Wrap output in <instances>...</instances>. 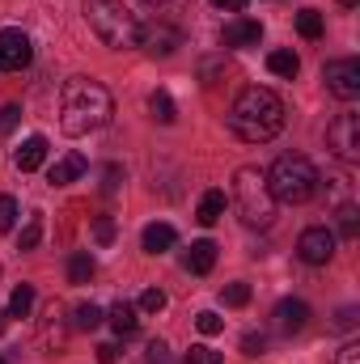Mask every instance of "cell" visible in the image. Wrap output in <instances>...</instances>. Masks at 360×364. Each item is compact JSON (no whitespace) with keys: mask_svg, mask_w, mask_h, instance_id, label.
<instances>
[{"mask_svg":"<svg viewBox=\"0 0 360 364\" xmlns=\"http://www.w3.org/2000/svg\"><path fill=\"white\" fill-rule=\"evenodd\" d=\"M221 301H225L229 309H242V305L250 301V284H242V279H238V284H229V288L221 292Z\"/></svg>","mask_w":360,"mask_h":364,"instance_id":"27","label":"cell"},{"mask_svg":"<svg viewBox=\"0 0 360 364\" xmlns=\"http://www.w3.org/2000/svg\"><path fill=\"white\" fill-rule=\"evenodd\" d=\"M242 352H246V356H263V352H268V335H255V331L242 335Z\"/></svg>","mask_w":360,"mask_h":364,"instance_id":"34","label":"cell"},{"mask_svg":"<svg viewBox=\"0 0 360 364\" xmlns=\"http://www.w3.org/2000/svg\"><path fill=\"white\" fill-rule=\"evenodd\" d=\"M149 110H153V119H157V123H174V119H179V106H174V97H170L166 90H153Z\"/></svg>","mask_w":360,"mask_h":364,"instance_id":"21","label":"cell"},{"mask_svg":"<svg viewBox=\"0 0 360 364\" xmlns=\"http://www.w3.org/2000/svg\"><path fill=\"white\" fill-rule=\"evenodd\" d=\"M93 242L97 246H110L115 242V220L110 216H93Z\"/></svg>","mask_w":360,"mask_h":364,"instance_id":"29","label":"cell"},{"mask_svg":"<svg viewBox=\"0 0 360 364\" xmlns=\"http://www.w3.org/2000/svg\"><path fill=\"white\" fill-rule=\"evenodd\" d=\"M305 322H309V305L301 301V296H284L280 305H275V331L280 335H301L305 331Z\"/></svg>","mask_w":360,"mask_h":364,"instance_id":"11","label":"cell"},{"mask_svg":"<svg viewBox=\"0 0 360 364\" xmlns=\"http://www.w3.org/2000/svg\"><path fill=\"white\" fill-rule=\"evenodd\" d=\"M199 77H203V85H216V77H221V60H203V64H199Z\"/></svg>","mask_w":360,"mask_h":364,"instance_id":"37","label":"cell"},{"mask_svg":"<svg viewBox=\"0 0 360 364\" xmlns=\"http://www.w3.org/2000/svg\"><path fill=\"white\" fill-rule=\"evenodd\" d=\"M233 203H238V212H242V220H246L250 229H268L271 216H275V199H271V191H268L263 170L242 166V170L233 174Z\"/></svg>","mask_w":360,"mask_h":364,"instance_id":"5","label":"cell"},{"mask_svg":"<svg viewBox=\"0 0 360 364\" xmlns=\"http://www.w3.org/2000/svg\"><path fill=\"white\" fill-rule=\"evenodd\" d=\"M335 326H339V331H352V326H356V309H352V305H344V309L335 314Z\"/></svg>","mask_w":360,"mask_h":364,"instance_id":"38","label":"cell"},{"mask_svg":"<svg viewBox=\"0 0 360 364\" xmlns=\"http://www.w3.org/2000/svg\"><path fill=\"white\" fill-rule=\"evenodd\" d=\"M268 68L275 73V77H288V81H292V77L301 73V60H297V51H271Z\"/></svg>","mask_w":360,"mask_h":364,"instance_id":"20","label":"cell"},{"mask_svg":"<svg viewBox=\"0 0 360 364\" xmlns=\"http://www.w3.org/2000/svg\"><path fill=\"white\" fill-rule=\"evenodd\" d=\"M327 144L339 161H360V114H339L331 127H327Z\"/></svg>","mask_w":360,"mask_h":364,"instance_id":"6","label":"cell"},{"mask_svg":"<svg viewBox=\"0 0 360 364\" xmlns=\"http://www.w3.org/2000/svg\"><path fill=\"white\" fill-rule=\"evenodd\" d=\"M115 114V97L102 81L93 77H73L60 90V127L68 136H90L97 127H106Z\"/></svg>","mask_w":360,"mask_h":364,"instance_id":"1","label":"cell"},{"mask_svg":"<svg viewBox=\"0 0 360 364\" xmlns=\"http://www.w3.org/2000/svg\"><path fill=\"white\" fill-rule=\"evenodd\" d=\"M339 233H344V237H356L360 233V208L356 203H344V208H339Z\"/></svg>","mask_w":360,"mask_h":364,"instance_id":"26","label":"cell"},{"mask_svg":"<svg viewBox=\"0 0 360 364\" xmlns=\"http://www.w3.org/2000/svg\"><path fill=\"white\" fill-rule=\"evenodd\" d=\"M195 326H199V335H221V314H212V309H203V314H195Z\"/></svg>","mask_w":360,"mask_h":364,"instance_id":"31","label":"cell"},{"mask_svg":"<svg viewBox=\"0 0 360 364\" xmlns=\"http://www.w3.org/2000/svg\"><path fill=\"white\" fill-rule=\"evenodd\" d=\"M136 47H144L149 55H174L182 47V30L174 21H149V26H140V38H136Z\"/></svg>","mask_w":360,"mask_h":364,"instance_id":"10","label":"cell"},{"mask_svg":"<svg viewBox=\"0 0 360 364\" xmlns=\"http://www.w3.org/2000/svg\"><path fill=\"white\" fill-rule=\"evenodd\" d=\"M30 60H34L30 34L17 30V26L0 30V73H21V68H30Z\"/></svg>","mask_w":360,"mask_h":364,"instance_id":"8","label":"cell"},{"mask_svg":"<svg viewBox=\"0 0 360 364\" xmlns=\"http://www.w3.org/2000/svg\"><path fill=\"white\" fill-rule=\"evenodd\" d=\"M174 242H179V233H174V225H166V220H157V225H149V229L140 233L144 255H166V250H174Z\"/></svg>","mask_w":360,"mask_h":364,"instance_id":"13","label":"cell"},{"mask_svg":"<svg viewBox=\"0 0 360 364\" xmlns=\"http://www.w3.org/2000/svg\"><path fill=\"white\" fill-rule=\"evenodd\" d=\"M186 364H225V356L199 343V348H191V352H186Z\"/></svg>","mask_w":360,"mask_h":364,"instance_id":"33","label":"cell"},{"mask_svg":"<svg viewBox=\"0 0 360 364\" xmlns=\"http://www.w3.org/2000/svg\"><path fill=\"white\" fill-rule=\"evenodd\" d=\"M119 360V348H115V343H102V348H97V364H115Z\"/></svg>","mask_w":360,"mask_h":364,"instance_id":"40","label":"cell"},{"mask_svg":"<svg viewBox=\"0 0 360 364\" xmlns=\"http://www.w3.org/2000/svg\"><path fill=\"white\" fill-rule=\"evenodd\" d=\"M110 326H115V335H136V326H140V318H136V305H127V301H115V305H110Z\"/></svg>","mask_w":360,"mask_h":364,"instance_id":"18","label":"cell"},{"mask_svg":"<svg viewBox=\"0 0 360 364\" xmlns=\"http://www.w3.org/2000/svg\"><path fill=\"white\" fill-rule=\"evenodd\" d=\"M229 132L246 144H268L284 132V102L268 85H250L238 93L233 110H229Z\"/></svg>","mask_w":360,"mask_h":364,"instance_id":"2","label":"cell"},{"mask_svg":"<svg viewBox=\"0 0 360 364\" xmlns=\"http://www.w3.org/2000/svg\"><path fill=\"white\" fill-rule=\"evenodd\" d=\"M140 309H144V314H162V309H166V292H162V288H144V292H140Z\"/></svg>","mask_w":360,"mask_h":364,"instance_id":"30","label":"cell"},{"mask_svg":"<svg viewBox=\"0 0 360 364\" xmlns=\"http://www.w3.org/2000/svg\"><path fill=\"white\" fill-rule=\"evenodd\" d=\"M81 174H85V157H81V153H64V157L47 170V182H51V186H68V182H77Z\"/></svg>","mask_w":360,"mask_h":364,"instance_id":"16","label":"cell"},{"mask_svg":"<svg viewBox=\"0 0 360 364\" xmlns=\"http://www.w3.org/2000/svg\"><path fill=\"white\" fill-rule=\"evenodd\" d=\"M322 77H327V90L335 93V97H344V102H352V97H360V60H356V55L331 60Z\"/></svg>","mask_w":360,"mask_h":364,"instance_id":"9","label":"cell"},{"mask_svg":"<svg viewBox=\"0 0 360 364\" xmlns=\"http://www.w3.org/2000/svg\"><path fill=\"white\" fill-rule=\"evenodd\" d=\"M43 161H47V140H43V136H30V140L13 153V166H17L21 174H34Z\"/></svg>","mask_w":360,"mask_h":364,"instance_id":"15","label":"cell"},{"mask_svg":"<svg viewBox=\"0 0 360 364\" xmlns=\"http://www.w3.org/2000/svg\"><path fill=\"white\" fill-rule=\"evenodd\" d=\"M225 203H229L225 191H203V195H199V208H195V220H199V225H216V220L225 216Z\"/></svg>","mask_w":360,"mask_h":364,"instance_id":"17","label":"cell"},{"mask_svg":"<svg viewBox=\"0 0 360 364\" xmlns=\"http://www.w3.org/2000/svg\"><path fill=\"white\" fill-rule=\"evenodd\" d=\"M93 275H97L93 255H90V250H77V255L68 259V279H73V284H90Z\"/></svg>","mask_w":360,"mask_h":364,"instance_id":"19","label":"cell"},{"mask_svg":"<svg viewBox=\"0 0 360 364\" xmlns=\"http://www.w3.org/2000/svg\"><path fill=\"white\" fill-rule=\"evenodd\" d=\"M335 364H360V343H344L339 348V360Z\"/></svg>","mask_w":360,"mask_h":364,"instance_id":"39","label":"cell"},{"mask_svg":"<svg viewBox=\"0 0 360 364\" xmlns=\"http://www.w3.org/2000/svg\"><path fill=\"white\" fill-rule=\"evenodd\" d=\"M30 305H34V288H30V284H17L13 296H9V309H4V314H9V318H26Z\"/></svg>","mask_w":360,"mask_h":364,"instance_id":"22","label":"cell"},{"mask_svg":"<svg viewBox=\"0 0 360 364\" xmlns=\"http://www.w3.org/2000/svg\"><path fill=\"white\" fill-rule=\"evenodd\" d=\"M344 9H356V0H344Z\"/></svg>","mask_w":360,"mask_h":364,"instance_id":"43","label":"cell"},{"mask_svg":"<svg viewBox=\"0 0 360 364\" xmlns=\"http://www.w3.org/2000/svg\"><path fill=\"white\" fill-rule=\"evenodd\" d=\"M38 242H43V216L34 212V216L21 225V233H17V250H34Z\"/></svg>","mask_w":360,"mask_h":364,"instance_id":"24","label":"cell"},{"mask_svg":"<svg viewBox=\"0 0 360 364\" xmlns=\"http://www.w3.org/2000/svg\"><path fill=\"white\" fill-rule=\"evenodd\" d=\"M297 34L301 38H322V13L318 9H301L297 13Z\"/></svg>","mask_w":360,"mask_h":364,"instance_id":"23","label":"cell"},{"mask_svg":"<svg viewBox=\"0 0 360 364\" xmlns=\"http://www.w3.org/2000/svg\"><path fill=\"white\" fill-rule=\"evenodd\" d=\"M268 191L275 203H309L314 199V191H318V170H314V161L309 157H301V153H284V157H275V166H271L268 174Z\"/></svg>","mask_w":360,"mask_h":364,"instance_id":"3","label":"cell"},{"mask_svg":"<svg viewBox=\"0 0 360 364\" xmlns=\"http://www.w3.org/2000/svg\"><path fill=\"white\" fill-rule=\"evenodd\" d=\"M149 4H166V0H149Z\"/></svg>","mask_w":360,"mask_h":364,"instance_id":"44","label":"cell"},{"mask_svg":"<svg viewBox=\"0 0 360 364\" xmlns=\"http://www.w3.org/2000/svg\"><path fill=\"white\" fill-rule=\"evenodd\" d=\"M216 9H225V13H238V9H246V0H212Z\"/></svg>","mask_w":360,"mask_h":364,"instance_id":"41","label":"cell"},{"mask_svg":"<svg viewBox=\"0 0 360 364\" xmlns=\"http://www.w3.org/2000/svg\"><path fill=\"white\" fill-rule=\"evenodd\" d=\"M119 182H123V166H106V170H102V191H106V195H115Z\"/></svg>","mask_w":360,"mask_h":364,"instance_id":"35","label":"cell"},{"mask_svg":"<svg viewBox=\"0 0 360 364\" xmlns=\"http://www.w3.org/2000/svg\"><path fill=\"white\" fill-rule=\"evenodd\" d=\"M297 255H301V263H309V267H327V263L335 259V233H331L327 225H309V229L297 237Z\"/></svg>","mask_w":360,"mask_h":364,"instance_id":"7","label":"cell"},{"mask_svg":"<svg viewBox=\"0 0 360 364\" xmlns=\"http://www.w3.org/2000/svg\"><path fill=\"white\" fill-rule=\"evenodd\" d=\"M182 267L191 275H208L216 267V242H191V250H186V259H182Z\"/></svg>","mask_w":360,"mask_h":364,"instance_id":"14","label":"cell"},{"mask_svg":"<svg viewBox=\"0 0 360 364\" xmlns=\"http://www.w3.org/2000/svg\"><path fill=\"white\" fill-rule=\"evenodd\" d=\"M144 364H170V348H166L162 339H153L149 352H144Z\"/></svg>","mask_w":360,"mask_h":364,"instance_id":"36","label":"cell"},{"mask_svg":"<svg viewBox=\"0 0 360 364\" xmlns=\"http://www.w3.org/2000/svg\"><path fill=\"white\" fill-rule=\"evenodd\" d=\"M4 326H9V314H0V335H4Z\"/></svg>","mask_w":360,"mask_h":364,"instance_id":"42","label":"cell"},{"mask_svg":"<svg viewBox=\"0 0 360 364\" xmlns=\"http://www.w3.org/2000/svg\"><path fill=\"white\" fill-rule=\"evenodd\" d=\"M73 326H77V331H93V326H102V309H97V305H77V309H73Z\"/></svg>","mask_w":360,"mask_h":364,"instance_id":"25","label":"cell"},{"mask_svg":"<svg viewBox=\"0 0 360 364\" xmlns=\"http://www.w3.org/2000/svg\"><path fill=\"white\" fill-rule=\"evenodd\" d=\"M259 38H263V26L255 17H238V21H229L221 30V43L225 47H259Z\"/></svg>","mask_w":360,"mask_h":364,"instance_id":"12","label":"cell"},{"mask_svg":"<svg viewBox=\"0 0 360 364\" xmlns=\"http://www.w3.org/2000/svg\"><path fill=\"white\" fill-rule=\"evenodd\" d=\"M0 364H9V360H4V356H0Z\"/></svg>","mask_w":360,"mask_h":364,"instance_id":"45","label":"cell"},{"mask_svg":"<svg viewBox=\"0 0 360 364\" xmlns=\"http://www.w3.org/2000/svg\"><path fill=\"white\" fill-rule=\"evenodd\" d=\"M17 216H21V212H17V199H13V195H0V233H9V229L17 225Z\"/></svg>","mask_w":360,"mask_h":364,"instance_id":"28","label":"cell"},{"mask_svg":"<svg viewBox=\"0 0 360 364\" xmlns=\"http://www.w3.org/2000/svg\"><path fill=\"white\" fill-rule=\"evenodd\" d=\"M85 21L110 51H127L140 38V21L123 0H85Z\"/></svg>","mask_w":360,"mask_h":364,"instance_id":"4","label":"cell"},{"mask_svg":"<svg viewBox=\"0 0 360 364\" xmlns=\"http://www.w3.org/2000/svg\"><path fill=\"white\" fill-rule=\"evenodd\" d=\"M17 123H21V106H17V102L0 106V136H9V132H13Z\"/></svg>","mask_w":360,"mask_h":364,"instance_id":"32","label":"cell"}]
</instances>
